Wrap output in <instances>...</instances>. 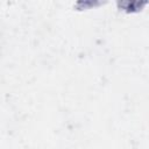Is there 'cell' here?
<instances>
[{"label":"cell","mask_w":149,"mask_h":149,"mask_svg":"<svg viewBox=\"0 0 149 149\" xmlns=\"http://www.w3.org/2000/svg\"><path fill=\"white\" fill-rule=\"evenodd\" d=\"M147 5V2H140V1H125V2H119L118 6L121 10L126 13H137L142 10V8Z\"/></svg>","instance_id":"1"}]
</instances>
